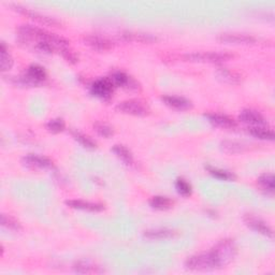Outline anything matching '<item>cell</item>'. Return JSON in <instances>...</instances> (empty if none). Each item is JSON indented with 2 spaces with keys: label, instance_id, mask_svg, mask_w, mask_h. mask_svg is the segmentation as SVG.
Segmentation results:
<instances>
[{
  "label": "cell",
  "instance_id": "cell-1",
  "mask_svg": "<svg viewBox=\"0 0 275 275\" xmlns=\"http://www.w3.org/2000/svg\"><path fill=\"white\" fill-rule=\"evenodd\" d=\"M210 254L213 258L216 269H222L231 264L237 254V248L233 240L224 239L216 243Z\"/></svg>",
  "mask_w": 275,
  "mask_h": 275
},
{
  "label": "cell",
  "instance_id": "cell-2",
  "mask_svg": "<svg viewBox=\"0 0 275 275\" xmlns=\"http://www.w3.org/2000/svg\"><path fill=\"white\" fill-rule=\"evenodd\" d=\"M186 269L191 271H210L217 270L215 262L212 258L210 252L201 253L190 256V257L185 262Z\"/></svg>",
  "mask_w": 275,
  "mask_h": 275
},
{
  "label": "cell",
  "instance_id": "cell-3",
  "mask_svg": "<svg viewBox=\"0 0 275 275\" xmlns=\"http://www.w3.org/2000/svg\"><path fill=\"white\" fill-rule=\"evenodd\" d=\"M232 57L233 55L227 52H193L184 55V58L188 61L211 62V64L226 61Z\"/></svg>",
  "mask_w": 275,
  "mask_h": 275
},
{
  "label": "cell",
  "instance_id": "cell-4",
  "mask_svg": "<svg viewBox=\"0 0 275 275\" xmlns=\"http://www.w3.org/2000/svg\"><path fill=\"white\" fill-rule=\"evenodd\" d=\"M116 110L122 113L135 116H145L151 112L146 102L138 99H129L120 102L116 105Z\"/></svg>",
  "mask_w": 275,
  "mask_h": 275
},
{
  "label": "cell",
  "instance_id": "cell-5",
  "mask_svg": "<svg viewBox=\"0 0 275 275\" xmlns=\"http://www.w3.org/2000/svg\"><path fill=\"white\" fill-rule=\"evenodd\" d=\"M114 85L108 78H101L96 80L91 86V92L93 96L101 99H109L112 96Z\"/></svg>",
  "mask_w": 275,
  "mask_h": 275
},
{
  "label": "cell",
  "instance_id": "cell-6",
  "mask_svg": "<svg viewBox=\"0 0 275 275\" xmlns=\"http://www.w3.org/2000/svg\"><path fill=\"white\" fill-rule=\"evenodd\" d=\"M46 72L45 68L39 65H31L28 67L25 77L21 79L22 83L27 85H38L46 80Z\"/></svg>",
  "mask_w": 275,
  "mask_h": 275
},
{
  "label": "cell",
  "instance_id": "cell-7",
  "mask_svg": "<svg viewBox=\"0 0 275 275\" xmlns=\"http://www.w3.org/2000/svg\"><path fill=\"white\" fill-rule=\"evenodd\" d=\"M243 221L246 224V226L251 229L255 230L256 232L260 234H264L266 236L272 237L273 236V231L270 228L269 225L261 220V218L255 216L253 214H245L243 217Z\"/></svg>",
  "mask_w": 275,
  "mask_h": 275
},
{
  "label": "cell",
  "instance_id": "cell-8",
  "mask_svg": "<svg viewBox=\"0 0 275 275\" xmlns=\"http://www.w3.org/2000/svg\"><path fill=\"white\" fill-rule=\"evenodd\" d=\"M12 7L15 8V10L20 12V13H22L24 15H27L28 17L33 18V20L39 22L41 24L49 25V26H57V25H59V22L56 20V18H54V17H51V16H47V15H45V14H42V13H39V12L34 11V10L28 9V8L21 7V5L13 4V5H12Z\"/></svg>",
  "mask_w": 275,
  "mask_h": 275
},
{
  "label": "cell",
  "instance_id": "cell-9",
  "mask_svg": "<svg viewBox=\"0 0 275 275\" xmlns=\"http://www.w3.org/2000/svg\"><path fill=\"white\" fill-rule=\"evenodd\" d=\"M240 121L248 124L249 126H268V122L264 115H261L258 111L253 109H244L240 115Z\"/></svg>",
  "mask_w": 275,
  "mask_h": 275
},
{
  "label": "cell",
  "instance_id": "cell-10",
  "mask_svg": "<svg viewBox=\"0 0 275 275\" xmlns=\"http://www.w3.org/2000/svg\"><path fill=\"white\" fill-rule=\"evenodd\" d=\"M23 164L30 169H52L54 167L53 161L45 156L28 154L23 158Z\"/></svg>",
  "mask_w": 275,
  "mask_h": 275
},
{
  "label": "cell",
  "instance_id": "cell-11",
  "mask_svg": "<svg viewBox=\"0 0 275 275\" xmlns=\"http://www.w3.org/2000/svg\"><path fill=\"white\" fill-rule=\"evenodd\" d=\"M85 45L90 46L92 48L96 49V51H109V49L113 48V42L111 40L104 38L101 36H96V35H90L86 36L84 38Z\"/></svg>",
  "mask_w": 275,
  "mask_h": 275
},
{
  "label": "cell",
  "instance_id": "cell-12",
  "mask_svg": "<svg viewBox=\"0 0 275 275\" xmlns=\"http://www.w3.org/2000/svg\"><path fill=\"white\" fill-rule=\"evenodd\" d=\"M218 40L231 45H253L256 38L253 36L245 34H222L218 37Z\"/></svg>",
  "mask_w": 275,
  "mask_h": 275
},
{
  "label": "cell",
  "instance_id": "cell-13",
  "mask_svg": "<svg viewBox=\"0 0 275 275\" xmlns=\"http://www.w3.org/2000/svg\"><path fill=\"white\" fill-rule=\"evenodd\" d=\"M161 100L165 102V104L168 105V107L176 109V110H180V111L188 110L192 107V103L190 100L186 99L184 97L166 95V96L161 97Z\"/></svg>",
  "mask_w": 275,
  "mask_h": 275
},
{
  "label": "cell",
  "instance_id": "cell-14",
  "mask_svg": "<svg viewBox=\"0 0 275 275\" xmlns=\"http://www.w3.org/2000/svg\"><path fill=\"white\" fill-rule=\"evenodd\" d=\"M111 82L113 83L115 87H126V89H138L136 81L131 79L128 74L123 71H114L109 77Z\"/></svg>",
  "mask_w": 275,
  "mask_h": 275
},
{
  "label": "cell",
  "instance_id": "cell-15",
  "mask_svg": "<svg viewBox=\"0 0 275 275\" xmlns=\"http://www.w3.org/2000/svg\"><path fill=\"white\" fill-rule=\"evenodd\" d=\"M209 118V122L215 127L225 128V129H231L236 127V122L233 118L229 117L228 115L218 114V113H211L206 115Z\"/></svg>",
  "mask_w": 275,
  "mask_h": 275
},
{
  "label": "cell",
  "instance_id": "cell-16",
  "mask_svg": "<svg viewBox=\"0 0 275 275\" xmlns=\"http://www.w3.org/2000/svg\"><path fill=\"white\" fill-rule=\"evenodd\" d=\"M66 204L72 209L91 211V212H100L104 210L103 204L84 201V200H68V201H66Z\"/></svg>",
  "mask_w": 275,
  "mask_h": 275
},
{
  "label": "cell",
  "instance_id": "cell-17",
  "mask_svg": "<svg viewBox=\"0 0 275 275\" xmlns=\"http://www.w3.org/2000/svg\"><path fill=\"white\" fill-rule=\"evenodd\" d=\"M176 235V231L167 228L149 229L144 231V236L148 240H168Z\"/></svg>",
  "mask_w": 275,
  "mask_h": 275
},
{
  "label": "cell",
  "instance_id": "cell-18",
  "mask_svg": "<svg viewBox=\"0 0 275 275\" xmlns=\"http://www.w3.org/2000/svg\"><path fill=\"white\" fill-rule=\"evenodd\" d=\"M74 272L80 274H100L103 273L104 270L101 268L92 264L90 261H78L73 265Z\"/></svg>",
  "mask_w": 275,
  "mask_h": 275
},
{
  "label": "cell",
  "instance_id": "cell-19",
  "mask_svg": "<svg viewBox=\"0 0 275 275\" xmlns=\"http://www.w3.org/2000/svg\"><path fill=\"white\" fill-rule=\"evenodd\" d=\"M122 38L130 42H142V43H151L157 39L156 37L144 34V33H136V31H125L122 35Z\"/></svg>",
  "mask_w": 275,
  "mask_h": 275
},
{
  "label": "cell",
  "instance_id": "cell-20",
  "mask_svg": "<svg viewBox=\"0 0 275 275\" xmlns=\"http://www.w3.org/2000/svg\"><path fill=\"white\" fill-rule=\"evenodd\" d=\"M249 135H252L255 138H258L260 140H273L274 133L270 128H267L266 126H251L248 128Z\"/></svg>",
  "mask_w": 275,
  "mask_h": 275
},
{
  "label": "cell",
  "instance_id": "cell-21",
  "mask_svg": "<svg viewBox=\"0 0 275 275\" xmlns=\"http://www.w3.org/2000/svg\"><path fill=\"white\" fill-rule=\"evenodd\" d=\"M0 53H1V58H0L1 71H9L12 66H13V58H12V56L9 53V49L4 42H1V46H0Z\"/></svg>",
  "mask_w": 275,
  "mask_h": 275
},
{
  "label": "cell",
  "instance_id": "cell-22",
  "mask_svg": "<svg viewBox=\"0 0 275 275\" xmlns=\"http://www.w3.org/2000/svg\"><path fill=\"white\" fill-rule=\"evenodd\" d=\"M112 151L117 156L118 158H121L125 164L131 165L134 161V155L130 152V149L122 144H115L112 148Z\"/></svg>",
  "mask_w": 275,
  "mask_h": 275
},
{
  "label": "cell",
  "instance_id": "cell-23",
  "mask_svg": "<svg viewBox=\"0 0 275 275\" xmlns=\"http://www.w3.org/2000/svg\"><path fill=\"white\" fill-rule=\"evenodd\" d=\"M149 205L156 210H167L171 208L172 201L169 198L164 196H155L149 200Z\"/></svg>",
  "mask_w": 275,
  "mask_h": 275
},
{
  "label": "cell",
  "instance_id": "cell-24",
  "mask_svg": "<svg viewBox=\"0 0 275 275\" xmlns=\"http://www.w3.org/2000/svg\"><path fill=\"white\" fill-rule=\"evenodd\" d=\"M72 136L74 139H76L81 145L84 146L85 148H90V149H93L96 148L97 144L96 142L93 141L91 137H89L87 135H84L80 131H72Z\"/></svg>",
  "mask_w": 275,
  "mask_h": 275
},
{
  "label": "cell",
  "instance_id": "cell-25",
  "mask_svg": "<svg viewBox=\"0 0 275 275\" xmlns=\"http://www.w3.org/2000/svg\"><path fill=\"white\" fill-rule=\"evenodd\" d=\"M217 77L221 79L224 82H227L230 84L237 83L240 81V76H237L235 72L228 70V69L221 68L217 70Z\"/></svg>",
  "mask_w": 275,
  "mask_h": 275
},
{
  "label": "cell",
  "instance_id": "cell-26",
  "mask_svg": "<svg viewBox=\"0 0 275 275\" xmlns=\"http://www.w3.org/2000/svg\"><path fill=\"white\" fill-rule=\"evenodd\" d=\"M221 148L225 153L228 154H237L244 151V145L242 143L235 141H224L221 144Z\"/></svg>",
  "mask_w": 275,
  "mask_h": 275
},
{
  "label": "cell",
  "instance_id": "cell-27",
  "mask_svg": "<svg viewBox=\"0 0 275 275\" xmlns=\"http://www.w3.org/2000/svg\"><path fill=\"white\" fill-rule=\"evenodd\" d=\"M258 183L262 187V189H265L266 191H274V176L272 173L262 174L258 179Z\"/></svg>",
  "mask_w": 275,
  "mask_h": 275
},
{
  "label": "cell",
  "instance_id": "cell-28",
  "mask_svg": "<svg viewBox=\"0 0 275 275\" xmlns=\"http://www.w3.org/2000/svg\"><path fill=\"white\" fill-rule=\"evenodd\" d=\"M208 169L209 173H211L212 176L220 179V180H224V181H232L235 179V177L233 176V173H231L229 171L226 170H223V169H218V168H213V167H210L208 166L206 167Z\"/></svg>",
  "mask_w": 275,
  "mask_h": 275
},
{
  "label": "cell",
  "instance_id": "cell-29",
  "mask_svg": "<svg viewBox=\"0 0 275 275\" xmlns=\"http://www.w3.org/2000/svg\"><path fill=\"white\" fill-rule=\"evenodd\" d=\"M1 225L5 228L14 230V231L22 230L21 223L16 221L14 217H12L7 214H1Z\"/></svg>",
  "mask_w": 275,
  "mask_h": 275
},
{
  "label": "cell",
  "instance_id": "cell-30",
  "mask_svg": "<svg viewBox=\"0 0 275 275\" xmlns=\"http://www.w3.org/2000/svg\"><path fill=\"white\" fill-rule=\"evenodd\" d=\"M93 129L96 133L103 138H110L113 136V128L109 126L108 124L102 123V122H97L93 124Z\"/></svg>",
  "mask_w": 275,
  "mask_h": 275
},
{
  "label": "cell",
  "instance_id": "cell-31",
  "mask_svg": "<svg viewBox=\"0 0 275 275\" xmlns=\"http://www.w3.org/2000/svg\"><path fill=\"white\" fill-rule=\"evenodd\" d=\"M46 126V129L48 131H51V133L58 134V133H61V131L65 129L66 125H65V122L62 121L61 118H54V120L48 121Z\"/></svg>",
  "mask_w": 275,
  "mask_h": 275
},
{
  "label": "cell",
  "instance_id": "cell-32",
  "mask_svg": "<svg viewBox=\"0 0 275 275\" xmlns=\"http://www.w3.org/2000/svg\"><path fill=\"white\" fill-rule=\"evenodd\" d=\"M176 187H177L179 193H181L182 196L188 197L191 195V185L187 182L186 180L178 179L176 182Z\"/></svg>",
  "mask_w": 275,
  "mask_h": 275
},
{
  "label": "cell",
  "instance_id": "cell-33",
  "mask_svg": "<svg viewBox=\"0 0 275 275\" xmlns=\"http://www.w3.org/2000/svg\"><path fill=\"white\" fill-rule=\"evenodd\" d=\"M61 55L64 56V58L69 61V62H71V64H76V62L79 60V56L77 55V53L73 51L72 48H70V46H65V47H62L60 51Z\"/></svg>",
  "mask_w": 275,
  "mask_h": 275
}]
</instances>
